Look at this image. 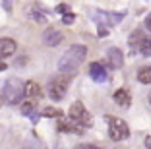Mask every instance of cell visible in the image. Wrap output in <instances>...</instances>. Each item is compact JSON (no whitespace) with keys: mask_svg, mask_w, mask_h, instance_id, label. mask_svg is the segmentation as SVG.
<instances>
[{"mask_svg":"<svg viewBox=\"0 0 151 149\" xmlns=\"http://www.w3.org/2000/svg\"><path fill=\"white\" fill-rule=\"evenodd\" d=\"M72 76L74 74H64V72H60L58 76H54L49 81V97L52 101H62L64 97H66V91H68L70 81H72Z\"/></svg>","mask_w":151,"mask_h":149,"instance_id":"3957f363","label":"cell"},{"mask_svg":"<svg viewBox=\"0 0 151 149\" xmlns=\"http://www.w3.org/2000/svg\"><path fill=\"white\" fill-rule=\"evenodd\" d=\"M138 79L139 83H151V66H147V68H142V70L138 72Z\"/></svg>","mask_w":151,"mask_h":149,"instance_id":"e0dca14e","label":"cell"},{"mask_svg":"<svg viewBox=\"0 0 151 149\" xmlns=\"http://www.w3.org/2000/svg\"><path fill=\"white\" fill-rule=\"evenodd\" d=\"M68 118H70L74 124L81 126V128H91V122H93V120H91V114L87 112V109L83 107V103H80V101L72 103L70 110H68Z\"/></svg>","mask_w":151,"mask_h":149,"instance_id":"5b68a950","label":"cell"},{"mask_svg":"<svg viewBox=\"0 0 151 149\" xmlns=\"http://www.w3.org/2000/svg\"><path fill=\"white\" fill-rule=\"evenodd\" d=\"M145 25H147V29L151 31V14H149V16H147V19H145Z\"/></svg>","mask_w":151,"mask_h":149,"instance_id":"603a6c76","label":"cell"},{"mask_svg":"<svg viewBox=\"0 0 151 149\" xmlns=\"http://www.w3.org/2000/svg\"><path fill=\"white\" fill-rule=\"evenodd\" d=\"M23 97H25V83H22L18 78L6 79L4 89H2V99H4L6 105L16 107L23 101Z\"/></svg>","mask_w":151,"mask_h":149,"instance_id":"7a4b0ae2","label":"cell"},{"mask_svg":"<svg viewBox=\"0 0 151 149\" xmlns=\"http://www.w3.org/2000/svg\"><path fill=\"white\" fill-rule=\"evenodd\" d=\"M2 6H4V8H6V12H12V0H2Z\"/></svg>","mask_w":151,"mask_h":149,"instance_id":"44dd1931","label":"cell"},{"mask_svg":"<svg viewBox=\"0 0 151 149\" xmlns=\"http://www.w3.org/2000/svg\"><path fill=\"white\" fill-rule=\"evenodd\" d=\"M112 99H114L116 105L124 107V109H128V107L132 105V97H130L128 89H116V91L112 93Z\"/></svg>","mask_w":151,"mask_h":149,"instance_id":"30bf717a","label":"cell"},{"mask_svg":"<svg viewBox=\"0 0 151 149\" xmlns=\"http://www.w3.org/2000/svg\"><path fill=\"white\" fill-rule=\"evenodd\" d=\"M145 147H151V136L145 137Z\"/></svg>","mask_w":151,"mask_h":149,"instance_id":"d4e9b609","label":"cell"},{"mask_svg":"<svg viewBox=\"0 0 151 149\" xmlns=\"http://www.w3.org/2000/svg\"><path fill=\"white\" fill-rule=\"evenodd\" d=\"M107 58H109V62H111L112 68H120V66L124 64V56H122V53H120V48H116V47H111L107 50Z\"/></svg>","mask_w":151,"mask_h":149,"instance_id":"8fae6325","label":"cell"},{"mask_svg":"<svg viewBox=\"0 0 151 149\" xmlns=\"http://www.w3.org/2000/svg\"><path fill=\"white\" fill-rule=\"evenodd\" d=\"M139 53L143 54V56H151V37H145L142 43V47H139Z\"/></svg>","mask_w":151,"mask_h":149,"instance_id":"ac0fdd59","label":"cell"},{"mask_svg":"<svg viewBox=\"0 0 151 149\" xmlns=\"http://www.w3.org/2000/svg\"><path fill=\"white\" fill-rule=\"evenodd\" d=\"M109 31H107V25H99V37H107Z\"/></svg>","mask_w":151,"mask_h":149,"instance_id":"7402d4cb","label":"cell"},{"mask_svg":"<svg viewBox=\"0 0 151 149\" xmlns=\"http://www.w3.org/2000/svg\"><path fill=\"white\" fill-rule=\"evenodd\" d=\"M89 76H91V79H93V81L103 83V81H107L109 72H107V68H105L101 62H93V64L89 66Z\"/></svg>","mask_w":151,"mask_h":149,"instance_id":"52a82bcc","label":"cell"},{"mask_svg":"<svg viewBox=\"0 0 151 149\" xmlns=\"http://www.w3.org/2000/svg\"><path fill=\"white\" fill-rule=\"evenodd\" d=\"M56 12L66 14V12H70V6H68V4H58V6H56Z\"/></svg>","mask_w":151,"mask_h":149,"instance_id":"ffe728a7","label":"cell"},{"mask_svg":"<svg viewBox=\"0 0 151 149\" xmlns=\"http://www.w3.org/2000/svg\"><path fill=\"white\" fill-rule=\"evenodd\" d=\"M93 22L99 25H116L124 19V12H103V10H89Z\"/></svg>","mask_w":151,"mask_h":149,"instance_id":"8992f818","label":"cell"},{"mask_svg":"<svg viewBox=\"0 0 151 149\" xmlns=\"http://www.w3.org/2000/svg\"><path fill=\"white\" fill-rule=\"evenodd\" d=\"M16 48H18V45H16L14 39H10V37H2V39H0V60L12 56V54L16 53Z\"/></svg>","mask_w":151,"mask_h":149,"instance_id":"ba28073f","label":"cell"},{"mask_svg":"<svg viewBox=\"0 0 151 149\" xmlns=\"http://www.w3.org/2000/svg\"><path fill=\"white\" fill-rule=\"evenodd\" d=\"M76 22V14H72V12H66L62 16V23L64 25H72V23Z\"/></svg>","mask_w":151,"mask_h":149,"instance_id":"d6986e66","label":"cell"},{"mask_svg":"<svg viewBox=\"0 0 151 149\" xmlns=\"http://www.w3.org/2000/svg\"><path fill=\"white\" fill-rule=\"evenodd\" d=\"M19 110H22V114H23V116H29L33 124H37V122H39V114L35 112V107H33L31 103H22V109H19Z\"/></svg>","mask_w":151,"mask_h":149,"instance_id":"5bb4252c","label":"cell"},{"mask_svg":"<svg viewBox=\"0 0 151 149\" xmlns=\"http://www.w3.org/2000/svg\"><path fill=\"white\" fill-rule=\"evenodd\" d=\"M58 130H60V132H66V134H81V132H83V128L78 126V124H74L72 120H70V122L60 120V122H58Z\"/></svg>","mask_w":151,"mask_h":149,"instance_id":"7c38bea8","label":"cell"},{"mask_svg":"<svg viewBox=\"0 0 151 149\" xmlns=\"http://www.w3.org/2000/svg\"><path fill=\"white\" fill-rule=\"evenodd\" d=\"M62 33L58 29H47L43 33V43L47 45V47H58V45L62 43Z\"/></svg>","mask_w":151,"mask_h":149,"instance_id":"9c48e42d","label":"cell"},{"mask_svg":"<svg viewBox=\"0 0 151 149\" xmlns=\"http://www.w3.org/2000/svg\"><path fill=\"white\" fill-rule=\"evenodd\" d=\"M6 68H8V64H6V62H0V72H4Z\"/></svg>","mask_w":151,"mask_h":149,"instance_id":"cb8c5ba5","label":"cell"},{"mask_svg":"<svg viewBox=\"0 0 151 149\" xmlns=\"http://www.w3.org/2000/svg\"><path fill=\"white\" fill-rule=\"evenodd\" d=\"M27 14H29V18H31V19H35V22H39V23L47 22L45 12H41V10H37V8H29V10H27Z\"/></svg>","mask_w":151,"mask_h":149,"instance_id":"2e32d148","label":"cell"},{"mask_svg":"<svg viewBox=\"0 0 151 149\" xmlns=\"http://www.w3.org/2000/svg\"><path fill=\"white\" fill-rule=\"evenodd\" d=\"M87 56V47L83 45H72L66 53L60 56L58 60V72H64V74H76L78 68L81 66V62Z\"/></svg>","mask_w":151,"mask_h":149,"instance_id":"6da1fadb","label":"cell"},{"mask_svg":"<svg viewBox=\"0 0 151 149\" xmlns=\"http://www.w3.org/2000/svg\"><path fill=\"white\" fill-rule=\"evenodd\" d=\"M149 103H151V93H149Z\"/></svg>","mask_w":151,"mask_h":149,"instance_id":"4316f807","label":"cell"},{"mask_svg":"<svg viewBox=\"0 0 151 149\" xmlns=\"http://www.w3.org/2000/svg\"><path fill=\"white\" fill-rule=\"evenodd\" d=\"M2 101H4V99H2V93H0V107H2Z\"/></svg>","mask_w":151,"mask_h":149,"instance_id":"484cf974","label":"cell"},{"mask_svg":"<svg viewBox=\"0 0 151 149\" xmlns=\"http://www.w3.org/2000/svg\"><path fill=\"white\" fill-rule=\"evenodd\" d=\"M41 116H45V118H62L64 112L60 109H52V107H49V109L41 110Z\"/></svg>","mask_w":151,"mask_h":149,"instance_id":"9a60e30c","label":"cell"},{"mask_svg":"<svg viewBox=\"0 0 151 149\" xmlns=\"http://www.w3.org/2000/svg\"><path fill=\"white\" fill-rule=\"evenodd\" d=\"M41 95H43V93H41L39 83H35V81H25V97H29V99H39Z\"/></svg>","mask_w":151,"mask_h":149,"instance_id":"4fadbf2b","label":"cell"},{"mask_svg":"<svg viewBox=\"0 0 151 149\" xmlns=\"http://www.w3.org/2000/svg\"><path fill=\"white\" fill-rule=\"evenodd\" d=\"M105 120L109 122V137L112 141H124L130 136V128L122 118L116 116H105Z\"/></svg>","mask_w":151,"mask_h":149,"instance_id":"277c9868","label":"cell"}]
</instances>
